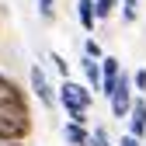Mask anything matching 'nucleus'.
<instances>
[{"label":"nucleus","mask_w":146,"mask_h":146,"mask_svg":"<svg viewBox=\"0 0 146 146\" xmlns=\"http://www.w3.org/2000/svg\"><path fill=\"white\" fill-rule=\"evenodd\" d=\"M90 101H94V90L77 84V80H63L59 84V104L66 108V115L70 122H77V125H87V108Z\"/></svg>","instance_id":"obj_1"},{"label":"nucleus","mask_w":146,"mask_h":146,"mask_svg":"<svg viewBox=\"0 0 146 146\" xmlns=\"http://www.w3.org/2000/svg\"><path fill=\"white\" fill-rule=\"evenodd\" d=\"M31 136V111L28 108H0V143L14 146Z\"/></svg>","instance_id":"obj_2"},{"label":"nucleus","mask_w":146,"mask_h":146,"mask_svg":"<svg viewBox=\"0 0 146 146\" xmlns=\"http://www.w3.org/2000/svg\"><path fill=\"white\" fill-rule=\"evenodd\" d=\"M132 94H136V90H132V77H129V73H122V77H118V87H115V94L108 98V101H111V115H115V118H129L132 104H136Z\"/></svg>","instance_id":"obj_3"},{"label":"nucleus","mask_w":146,"mask_h":146,"mask_svg":"<svg viewBox=\"0 0 146 146\" xmlns=\"http://www.w3.org/2000/svg\"><path fill=\"white\" fill-rule=\"evenodd\" d=\"M0 108H28V94L7 73H0Z\"/></svg>","instance_id":"obj_4"},{"label":"nucleus","mask_w":146,"mask_h":146,"mask_svg":"<svg viewBox=\"0 0 146 146\" xmlns=\"http://www.w3.org/2000/svg\"><path fill=\"white\" fill-rule=\"evenodd\" d=\"M31 90H35V98H38V104L49 108V111L59 104V94H52V87L45 80V70L42 66H31Z\"/></svg>","instance_id":"obj_5"},{"label":"nucleus","mask_w":146,"mask_h":146,"mask_svg":"<svg viewBox=\"0 0 146 146\" xmlns=\"http://www.w3.org/2000/svg\"><path fill=\"white\" fill-rule=\"evenodd\" d=\"M118 77H122V63H118L115 56H104V59H101V94H104V98L115 94Z\"/></svg>","instance_id":"obj_6"},{"label":"nucleus","mask_w":146,"mask_h":146,"mask_svg":"<svg viewBox=\"0 0 146 146\" xmlns=\"http://www.w3.org/2000/svg\"><path fill=\"white\" fill-rule=\"evenodd\" d=\"M129 136L132 139H146V101L136 98L132 111H129Z\"/></svg>","instance_id":"obj_7"},{"label":"nucleus","mask_w":146,"mask_h":146,"mask_svg":"<svg viewBox=\"0 0 146 146\" xmlns=\"http://www.w3.org/2000/svg\"><path fill=\"white\" fill-rule=\"evenodd\" d=\"M77 17H80V28H84V31H94V25H98L94 0H77Z\"/></svg>","instance_id":"obj_8"},{"label":"nucleus","mask_w":146,"mask_h":146,"mask_svg":"<svg viewBox=\"0 0 146 146\" xmlns=\"http://www.w3.org/2000/svg\"><path fill=\"white\" fill-rule=\"evenodd\" d=\"M63 139L70 146H90V132H87V125H77V122H70L66 129H63Z\"/></svg>","instance_id":"obj_9"},{"label":"nucleus","mask_w":146,"mask_h":146,"mask_svg":"<svg viewBox=\"0 0 146 146\" xmlns=\"http://www.w3.org/2000/svg\"><path fill=\"white\" fill-rule=\"evenodd\" d=\"M80 66H84V77H87V87L90 90H101V63L98 59H80Z\"/></svg>","instance_id":"obj_10"},{"label":"nucleus","mask_w":146,"mask_h":146,"mask_svg":"<svg viewBox=\"0 0 146 146\" xmlns=\"http://www.w3.org/2000/svg\"><path fill=\"white\" fill-rule=\"evenodd\" d=\"M115 7H122V0H94V11H98V21H104V17H111Z\"/></svg>","instance_id":"obj_11"},{"label":"nucleus","mask_w":146,"mask_h":146,"mask_svg":"<svg viewBox=\"0 0 146 146\" xmlns=\"http://www.w3.org/2000/svg\"><path fill=\"white\" fill-rule=\"evenodd\" d=\"M38 14L42 21H56V0H38Z\"/></svg>","instance_id":"obj_12"},{"label":"nucleus","mask_w":146,"mask_h":146,"mask_svg":"<svg viewBox=\"0 0 146 146\" xmlns=\"http://www.w3.org/2000/svg\"><path fill=\"white\" fill-rule=\"evenodd\" d=\"M84 56H87V59H98V63H101V59H104V52H101V45H98L94 38H87V42H84Z\"/></svg>","instance_id":"obj_13"},{"label":"nucleus","mask_w":146,"mask_h":146,"mask_svg":"<svg viewBox=\"0 0 146 146\" xmlns=\"http://www.w3.org/2000/svg\"><path fill=\"white\" fill-rule=\"evenodd\" d=\"M90 146H111V139H108V129H104V125H98V129L90 132Z\"/></svg>","instance_id":"obj_14"},{"label":"nucleus","mask_w":146,"mask_h":146,"mask_svg":"<svg viewBox=\"0 0 146 146\" xmlns=\"http://www.w3.org/2000/svg\"><path fill=\"white\" fill-rule=\"evenodd\" d=\"M136 14H139V0H122V17L125 21H136Z\"/></svg>","instance_id":"obj_15"},{"label":"nucleus","mask_w":146,"mask_h":146,"mask_svg":"<svg viewBox=\"0 0 146 146\" xmlns=\"http://www.w3.org/2000/svg\"><path fill=\"white\" fill-rule=\"evenodd\" d=\"M52 66H56V70L63 73V80H70V63H66V59L59 56V52H52Z\"/></svg>","instance_id":"obj_16"},{"label":"nucleus","mask_w":146,"mask_h":146,"mask_svg":"<svg viewBox=\"0 0 146 146\" xmlns=\"http://www.w3.org/2000/svg\"><path fill=\"white\" fill-rule=\"evenodd\" d=\"M132 87H136V90H146V70H136V77H132Z\"/></svg>","instance_id":"obj_17"},{"label":"nucleus","mask_w":146,"mask_h":146,"mask_svg":"<svg viewBox=\"0 0 146 146\" xmlns=\"http://www.w3.org/2000/svg\"><path fill=\"white\" fill-rule=\"evenodd\" d=\"M118 146H139V139H132V136H129V132H125V136H122V139H118Z\"/></svg>","instance_id":"obj_18"}]
</instances>
